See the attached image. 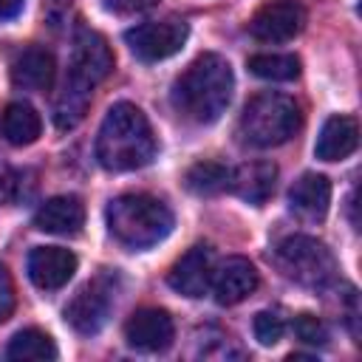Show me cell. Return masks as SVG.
Instances as JSON below:
<instances>
[{
  "instance_id": "cell-1",
  "label": "cell",
  "mask_w": 362,
  "mask_h": 362,
  "mask_svg": "<svg viewBox=\"0 0 362 362\" xmlns=\"http://www.w3.org/2000/svg\"><path fill=\"white\" fill-rule=\"evenodd\" d=\"M235 88L232 65L221 54L195 57L187 71L173 82L170 102L178 116L195 124H212L229 107Z\"/></svg>"
},
{
  "instance_id": "cell-2",
  "label": "cell",
  "mask_w": 362,
  "mask_h": 362,
  "mask_svg": "<svg viewBox=\"0 0 362 362\" xmlns=\"http://www.w3.org/2000/svg\"><path fill=\"white\" fill-rule=\"evenodd\" d=\"M156 147L158 144H156L153 127L136 105L116 102L105 113V122L96 136V158L105 170L110 173L139 170L153 161Z\"/></svg>"
},
{
  "instance_id": "cell-3",
  "label": "cell",
  "mask_w": 362,
  "mask_h": 362,
  "mask_svg": "<svg viewBox=\"0 0 362 362\" xmlns=\"http://www.w3.org/2000/svg\"><path fill=\"white\" fill-rule=\"evenodd\" d=\"M107 229L124 249H150L173 232L170 206L147 192H127L107 204Z\"/></svg>"
},
{
  "instance_id": "cell-4",
  "label": "cell",
  "mask_w": 362,
  "mask_h": 362,
  "mask_svg": "<svg viewBox=\"0 0 362 362\" xmlns=\"http://www.w3.org/2000/svg\"><path fill=\"white\" fill-rule=\"evenodd\" d=\"M300 124H303V113L291 96L263 90L243 105V113L238 119V136L246 144L266 150L286 144L300 130Z\"/></svg>"
},
{
  "instance_id": "cell-5",
  "label": "cell",
  "mask_w": 362,
  "mask_h": 362,
  "mask_svg": "<svg viewBox=\"0 0 362 362\" xmlns=\"http://www.w3.org/2000/svg\"><path fill=\"white\" fill-rule=\"evenodd\" d=\"M274 260H277V269L288 280L305 288H325L337 277L334 252L311 235H291L280 240L274 249Z\"/></svg>"
},
{
  "instance_id": "cell-6",
  "label": "cell",
  "mask_w": 362,
  "mask_h": 362,
  "mask_svg": "<svg viewBox=\"0 0 362 362\" xmlns=\"http://www.w3.org/2000/svg\"><path fill=\"white\" fill-rule=\"evenodd\" d=\"M113 303H116V280L113 274H99L71 297V303L65 305V322L76 334L93 337L105 328Z\"/></svg>"
},
{
  "instance_id": "cell-7",
  "label": "cell",
  "mask_w": 362,
  "mask_h": 362,
  "mask_svg": "<svg viewBox=\"0 0 362 362\" xmlns=\"http://www.w3.org/2000/svg\"><path fill=\"white\" fill-rule=\"evenodd\" d=\"M187 37H189V25L181 17H164L124 31V42L141 62H158L178 54Z\"/></svg>"
},
{
  "instance_id": "cell-8",
  "label": "cell",
  "mask_w": 362,
  "mask_h": 362,
  "mask_svg": "<svg viewBox=\"0 0 362 362\" xmlns=\"http://www.w3.org/2000/svg\"><path fill=\"white\" fill-rule=\"evenodd\" d=\"M113 71V51L107 40L93 28H79L74 34V51H71V71L68 82L93 90L107 74Z\"/></svg>"
},
{
  "instance_id": "cell-9",
  "label": "cell",
  "mask_w": 362,
  "mask_h": 362,
  "mask_svg": "<svg viewBox=\"0 0 362 362\" xmlns=\"http://www.w3.org/2000/svg\"><path fill=\"white\" fill-rule=\"evenodd\" d=\"M305 11L297 0H266L249 20V34L260 42H288L300 34Z\"/></svg>"
},
{
  "instance_id": "cell-10",
  "label": "cell",
  "mask_w": 362,
  "mask_h": 362,
  "mask_svg": "<svg viewBox=\"0 0 362 362\" xmlns=\"http://www.w3.org/2000/svg\"><path fill=\"white\" fill-rule=\"evenodd\" d=\"M260 277L252 260L232 255L226 260H221L218 266H212V277H209V288L215 294V303L221 305H238L243 303L255 288H257Z\"/></svg>"
},
{
  "instance_id": "cell-11",
  "label": "cell",
  "mask_w": 362,
  "mask_h": 362,
  "mask_svg": "<svg viewBox=\"0 0 362 362\" xmlns=\"http://www.w3.org/2000/svg\"><path fill=\"white\" fill-rule=\"evenodd\" d=\"M124 339L136 351H147V354L167 351L175 339L173 317L164 308H139L124 322Z\"/></svg>"
},
{
  "instance_id": "cell-12",
  "label": "cell",
  "mask_w": 362,
  "mask_h": 362,
  "mask_svg": "<svg viewBox=\"0 0 362 362\" xmlns=\"http://www.w3.org/2000/svg\"><path fill=\"white\" fill-rule=\"evenodd\" d=\"M25 269H28V277L37 288L57 291L74 277L76 255L62 249V246H37V249H31Z\"/></svg>"
},
{
  "instance_id": "cell-13",
  "label": "cell",
  "mask_w": 362,
  "mask_h": 362,
  "mask_svg": "<svg viewBox=\"0 0 362 362\" xmlns=\"http://www.w3.org/2000/svg\"><path fill=\"white\" fill-rule=\"evenodd\" d=\"M209 277H212V249L198 243L173 263L167 283L184 297H204L209 288Z\"/></svg>"
},
{
  "instance_id": "cell-14",
  "label": "cell",
  "mask_w": 362,
  "mask_h": 362,
  "mask_svg": "<svg viewBox=\"0 0 362 362\" xmlns=\"http://www.w3.org/2000/svg\"><path fill=\"white\" fill-rule=\"evenodd\" d=\"M288 206L300 221L320 223L331 206V181L320 173L300 175L288 189Z\"/></svg>"
},
{
  "instance_id": "cell-15",
  "label": "cell",
  "mask_w": 362,
  "mask_h": 362,
  "mask_svg": "<svg viewBox=\"0 0 362 362\" xmlns=\"http://www.w3.org/2000/svg\"><path fill=\"white\" fill-rule=\"evenodd\" d=\"M274 181L277 167L272 161H246L238 170H229V189L252 206H263L269 201V195L274 192Z\"/></svg>"
},
{
  "instance_id": "cell-16",
  "label": "cell",
  "mask_w": 362,
  "mask_h": 362,
  "mask_svg": "<svg viewBox=\"0 0 362 362\" xmlns=\"http://www.w3.org/2000/svg\"><path fill=\"white\" fill-rule=\"evenodd\" d=\"M54 74H57L54 54L42 45L23 48L11 62V82L23 90H37V93L48 90L54 85Z\"/></svg>"
},
{
  "instance_id": "cell-17",
  "label": "cell",
  "mask_w": 362,
  "mask_h": 362,
  "mask_svg": "<svg viewBox=\"0 0 362 362\" xmlns=\"http://www.w3.org/2000/svg\"><path fill=\"white\" fill-rule=\"evenodd\" d=\"M359 147V122L354 116H328L317 144H314V156L322 161H342L348 158L354 150Z\"/></svg>"
},
{
  "instance_id": "cell-18",
  "label": "cell",
  "mask_w": 362,
  "mask_h": 362,
  "mask_svg": "<svg viewBox=\"0 0 362 362\" xmlns=\"http://www.w3.org/2000/svg\"><path fill=\"white\" fill-rule=\"evenodd\" d=\"M85 223V206L76 195H54L34 212V226L48 235H76Z\"/></svg>"
},
{
  "instance_id": "cell-19",
  "label": "cell",
  "mask_w": 362,
  "mask_h": 362,
  "mask_svg": "<svg viewBox=\"0 0 362 362\" xmlns=\"http://www.w3.org/2000/svg\"><path fill=\"white\" fill-rule=\"evenodd\" d=\"M0 130H3V139L8 144L25 147V144H34L40 139L42 119L28 102H11V105H6V110L0 116Z\"/></svg>"
},
{
  "instance_id": "cell-20",
  "label": "cell",
  "mask_w": 362,
  "mask_h": 362,
  "mask_svg": "<svg viewBox=\"0 0 362 362\" xmlns=\"http://www.w3.org/2000/svg\"><path fill=\"white\" fill-rule=\"evenodd\" d=\"M6 356L8 359H17V362L57 359V345H54V339L45 331H40V328H23V331H17L8 339Z\"/></svg>"
},
{
  "instance_id": "cell-21",
  "label": "cell",
  "mask_w": 362,
  "mask_h": 362,
  "mask_svg": "<svg viewBox=\"0 0 362 362\" xmlns=\"http://www.w3.org/2000/svg\"><path fill=\"white\" fill-rule=\"evenodd\" d=\"M88 102H90V90L74 85L65 79L62 85V93L57 99V107H54V122L59 130H71L76 127L82 119H85V110H88Z\"/></svg>"
},
{
  "instance_id": "cell-22",
  "label": "cell",
  "mask_w": 362,
  "mask_h": 362,
  "mask_svg": "<svg viewBox=\"0 0 362 362\" xmlns=\"http://www.w3.org/2000/svg\"><path fill=\"white\" fill-rule=\"evenodd\" d=\"M184 184L195 195H215L229 187V167H223L218 161H195L187 170Z\"/></svg>"
},
{
  "instance_id": "cell-23",
  "label": "cell",
  "mask_w": 362,
  "mask_h": 362,
  "mask_svg": "<svg viewBox=\"0 0 362 362\" xmlns=\"http://www.w3.org/2000/svg\"><path fill=\"white\" fill-rule=\"evenodd\" d=\"M249 71L269 82H291L300 76V59L294 54H255L249 57Z\"/></svg>"
},
{
  "instance_id": "cell-24",
  "label": "cell",
  "mask_w": 362,
  "mask_h": 362,
  "mask_svg": "<svg viewBox=\"0 0 362 362\" xmlns=\"http://www.w3.org/2000/svg\"><path fill=\"white\" fill-rule=\"evenodd\" d=\"M252 331H255V339L269 348V345H277V342L283 339V334H286V320H283L280 311L266 308V311H257V314H255Z\"/></svg>"
},
{
  "instance_id": "cell-25",
  "label": "cell",
  "mask_w": 362,
  "mask_h": 362,
  "mask_svg": "<svg viewBox=\"0 0 362 362\" xmlns=\"http://www.w3.org/2000/svg\"><path fill=\"white\" fill-rule=\"evenodd\" d=\"M294 334H297V339L305 342V345H325V342H328V328H325V322H322L320 317H314V314H300V317H294Z\"/></svg>"
},
{
  "instance_id": "cell-26",
  "label": "cell",
  "mask_w": 362,
  "mask_h": 362,
  "mask_svg": "<svg viewBox=\"0 0 362 362\" xmlns=\"http://www.w3.org/2000/svg\"><path fill=\"white\" fill-rule=\"evenodd\" d=\"M14 311V283L6 266H0V322H6Z\"/></svg>"
},
{
  "instance_id": "cell-27",
  "label": "cell",
  "mask_w": 362,
  "mask_h": 362,
  "mask_svg": "<svg viewBox=\"0 0 362 362\" xmlns=\"http://www.w3.org/2000/svg\"><path fill=\"white\" fill-rule=\"evenodd\" d=\"M158 0H105V8L113 14H136V11H147L153 8Z\"/></svg>"
},
{
  "instance_id": "cell-28",
  "label": "cell",
  "mask_w": 362,
  "mask_h": 362,
  "mask_svg": "<svg viewBox=\"0 0 362 362\" xmlns=\"http://www.w3.org/2000/svg\"><path fill=\"white\" fill-rule=\"evenodd\" d=\"M14 189H17V173L8 170L6 164H0V198L3 201L14 198Z\"/></svg>"
},
{
  "instance_id": "cell-29",
  "label": "cell",
  "mask_w": 362,
  "mask_h": 362,
  "mask_svg": "<svg viewBox=\"0 0 362 362\" xmlns=\"http://www.w3.org/2000/svg\"><path fill=\"white\" fill-rule=\"evenodd\" d=\"M23 3L25 0H0V20H11L23 11Z\"/></svg>"
}]
</instances>
